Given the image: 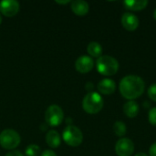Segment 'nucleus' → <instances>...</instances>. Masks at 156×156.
Segmentation results:
<instances>
[{"instance_id": "nucleus-1", "label": "nucleus", "mask_w": 156, "mask_h": 156, "mask_svg": "<svg viewBox=\"0 0 156 156\" xmlns=\"http://www.w3.org/2000/svg\"><path fill=\"white\" fill-rule=\"evenodd\" d=\"M145 84L141 77L129 75L124 77L120 82V92L127 100L139 98L144 91Z\"/></svg>"}, {"instance_id": "nucleus-2", "label": "nucleus", "mask_w": 156, "mask_h": 156, "mask_svg": "<svg viewBox=\"0 0 156 156\" xmlns=\"http://www.w3.org/2000/svg\"><path fill=\"white\" fill-rule=\"evenodd\" d=\"M97 70L104 76H112L117 73L119 69V62L112 56H101L96 62Z\"/></svg>"}, {"instance_id": "nucleus-3", "label": "nucleus", "mask_w": 156, "mask_h": 156, "mask_svg": "<svg viewBox=\"0 0 156 156\" xmlns=\"http://www.w3.org/2000/svg\"><path fill=\"white\" fill-rule=\"evenodd\" d=\"M83 110L90 114H96L103 108V99L97 92H89L82 101Z\"/></svg>"}, {"instance_id": "nucleus-4", "label": "nucleus", "mask_w": 156, "mask_h": 156, "mask_svg": "<svg viewBox=\"0 0 156 156\" xmlns=\"http://www.w3.org/2000/svg\"><path fill=\"white\" fill-rule=\"evenodd\" d=\"M20 144L19 134L11 129L4 130L0 133V145L5 150H14Z\"/></svg>"}, {"instance_id": "nucleus-5", "label": "nucleus", "mask_w": 156, "mask_h": 156, "mask_svg": "<svg viewBox=\"0 0 156 156\" xmlns=\"http://www.w3.org/2000/svg\"><path fill=\"white\" fill-rule=\"evenodd\" d=\"M63 140L64 142L72 147H77L81 144L83 141V134L81 131L74 126V125H69L64 129L63 132Z\"/></svg>"}, {"instance_id": "nucleus-6", "label": "nucleus", "mask_w": 156, "mask_h": 156, "mask_svg": "<svg viewBox=\"0 0 156 156\" xmlns=\"http://www.w3.org/2000/svg\"><path fill=\"white\" fill-rule=\"evenodd\" d=\"M45 120L50 126H58L64 120V112L58 105H51L45 112Z\"/></svg>"}, {"instance_id": "nucleus-7", "label": "nucleus", "mask_w": 156, "mask_h": 156, "mask_svg": "<svg viewBox=\"0 0 156 156\" xmlns=\"http://www.w3.org/2000/svg\"><path fill=\"white\" fill-rule=\"evenodd\" d=\"M115 151L118 156H131L134 152V144L132 140L122 138L116 143Z\"/></svg>"}, {"instance_id": "nucleus-8", "label": "nucleus", "mask_w": 156, "mask_h": 156, "mask_svg": "<svg viewBox=\"0 0 156 156\" xmlns=\"http://www.w3.org/2000/svg\"><path fill=\"white\" fill-rule=\"evenodd\" d=\"M19 11V4L15 0H4L0 2V12L8 17L16 16Z\"/></svg>"}, {"instance_id": "nucleus-9", "label": "nucleus", "mask_w": 156, "mask_h": 156, "mask_svg": "<svg viewBox=\"0 0 156 156\" xmlns=\"http://www.w3.org/2000/svg\"><path fill=\"white\" fill-rule=\"evenodd\" d=\"M94 66L93 59L89 56H81L75 62V68L80 73H88L90 72Z\"/></svg>"}, {"instance_id": "nucleus-10", "label": "nucleus", "mask_w": 156, "mask_h": 156, "mask_svg": "<svg viewBox=\"0 0 156 156\" xmlns=\"http://www.w3.org/2000/svg\"><path fill=\"white\" fill-rule=\"evenodd\" d=\"M122 24L126 30L134 31L139 26V19L133 13H125L122 16Z\"/></svg>"}, {"instance_id": "nucleus-11", "label": "nucleus", "mask_w": 156, "mask_h": 156, "mask_svg": "<svg viewBox=\"0 0 156 156\" xmlns=\"http://www.w3.org/2000/svg\"><path fill=\"white\" fill-rule=\"evenodd\" d=\"M116 90L115 82L111 79L101 80L98 84V90L103 95H111Z\"/></svg>"}, {"instance_id": "nucleus-12", "label": "nucleus", "mask_w": 156, "mask_h": 156, "mask_svg": "<svg viewBox=\"0 0 156 156\" xmlns=\"http://www.w3.org/2000/svg\"><path fill=\"white\" fill-rule=\"evenodd\" d=\"M90 9L89 4L83 0H76L71 2V10L77 16H85L88 14Z\"/></svg>"}, {"instance_id": "nucleus-13", "label": "nucleus", "mask_w": 156, "mask_h": 156, "mask_svg": "<svg viewBox=\"0 0 156 156\" xmlns=\"http://www.w3.org/2000/svg\"><path fill=\"white\" fill-rule=\"evenodd\" d=\"M123 5L125 8L128 10L132 11H140L144 9L147 5L148 1L147 0H126L123 2Z\"/></svg>"}, {"instance_id": "nucleus-14", "label": "nucleus", "mask_w": 156, "mask_h": 156, "mask_svg": "<svg viewBox=\"0 0 156 156\" xmlns=\"http://www.w3.org/2000/svg\"><path fill=\"white\" fill-rule=\"evenodd\" d=\"M123 112L127 117L135 118L139 113V105L133 101H129L128 102H126L124 104Z\"/></svg>"}, {"instance_id": "nucleus-15", "label": "nucleus", "mask_w": 156, "mask_h": 156, "mask_svg": "<svg viewBox=\"0 0 156 156\" xmlns=\"http://www.w3.org/2000/svg\"><path fill=\"white\" fill-rule=\"evenodd\" d=\"M46 142L51 148H57L60 144L59 134L56 131H48L46 135Z\"/></svg>"}, {"instance_id": "nucleus-16", "label": "nucleus", "mask_w": 156, "mask_h": 156, "mask_svg": "<svg viewBox=\"0 0 156 156\" xmlns=\"http://www.w3.org/2000/svg\"><path fill=\"white\" fill-rule=\"evenodd\" d=\"M87 50H88V53L91 56V57H94V58H100L101 57V54H102V48L101 46L100 43L98 42H95V41H92L90 42L88 47H87Z\"/></svg>"}, {"instance_id": "nucleus-17", "label": "nucleus", "mask_w": 156, "mask_h": 156, "mask_svg": "<svg viewBox=\"0 0 156 156\" xmlns=\"http://www.w3.org/2000/svg\"><path fill=\"white\" fill-rule=\"evenodd\" d=\"M113 131H114V133L117 136L122 137V136H124L126 134L127 128H126V125H125V123L123 122L118 121L113 125Z\"/></svg>"}, {"instance_id": "nucleus-18", "label": "nucleus", "mask_w": 156, "mask_h": 156, "mask_svg": "<svg viewBox=\"0 0 156 156\" xmlns=\"http://www.w3.org/2000/svg\"><path fill=\"white\" fill-rule=\"evenodd\" d=\"M40 154V148L38 145L30 144L26 149V155L27 156H38Z\"/></svg>"}, {"instance_id": "nucleus-19", "label": "nucleus", "mask_w": 156, "mask_h": 156, "mask_svg": "<svg viewBox=\"0 0 156 156\" xmlns=\"http://www.w3.org/2000/svg\"><path fill=\"white\" fill-rule=\"evenodd\" d=\"M148 120L150 123L154 126H156V107L151 109L148 113Z\"/></svg>"}, {"instance_id": "nucleus-20", "label": "nucleus", "mask_w": 156, "mask_h": 156, "mask_svg": "<svg viewBox=\"0 0 156 156\" xmlns=\"http://www.w3.org/2000/svg\"><path fill=\"white\" fill-rule=\"evenodd\" d=\"M148 96L152 101H156V83L151 85L148 89Z\"/></svg>"}, {"instance_id": "nucleus-21", "label": "nucleus", "mask_w": 156, "mask_h": 156, "mask_svg": "<svg viewBox=\"0 0 156 156\" xmlns=\"http://www.w3.org/2000/svg\"><path fill=\"white\" fill-rule=\"evenodd\" d=\"M149 154H150V156H156V143L152 144V146L150 147Z\"/></svg>"}, {"instance_id": "nucleus-22", "label": "nucleus", "mask_w": 156, "mask_h": 156, "mask_svg": "<svg viewBox=\"0 0 156 156\" xmlns=\"http://www.w3.org/2000/svg\"><path fill=\"white\" fill-rule=\"evenodd\" d=\"M41 156H57V154L51 150H46L41 154Z\"/></svg>"}, {"instance_id": "nucleus-23", "label": "nucleus", "mask_w": 156, "mask_h": 156, "mask_svg": "<svg viewBox=\"0 0 156 156\" xmlns=\"http://www.w3.org/2000/svg\"><path fill=\"white\" fill-rule=\"evenodd\" d=\"M5 156H24L20 152H18V151H12V152H10V153H8V154H6Z\"/></svg>"}, {"instance_id": "nucleus-24", "label": "nucleus", "mask_w": 156, "mask_h": 156, "mask_svg": "<svg viewBox=\"0 0 156 156\" xmlns=\"http://www.w3.org/2000/svg\"><path fill=\"white\" fill-rule=\"evenodd\" d=\"M135 156H148L146 154H144V153H139V154H137Z\"/></svg>"}, {"instance_id": "nucleus-25", "label": "nucleus", "mask_w": 156, "mask_h": 156, "mask_svg": "<svg viewBox=\"0 0 156 156\" xmlns=\"http://www.w3.org/2000/svg\"><path fill=\"white\" fill-rule=\"evenodd\" d=\"M57 3H58V4H68V3H69V1H62V2L57 1Z\"/></svg>"}, {"instance_id": "nucleus-26", "label": "nucleus", "mask_w": 156, "mask_h": 156, "mask_svg": "<svg viewBox=\"0 0 156 156\" xmlns=\"http://www.w3.org/2000/svg\"><path fill=\"white\" fill-rule=\"evenodd\" d=\"M154 19L156 20V9L154 10Z\"/></svg>"}, {"instance_id": "nucleus-27", "label": "nucleus", "mask_w": 156, "mask_h": 156, "mask_svg": "<svg viewBox=\"0 0 156 156\" xmlns=\"http://www.w3.org/2000/svg\"><path fill=\"white\" fill-rule=\"evenodd\" d=\"M1 22H2V16H1V15H0V24H1Z\"/></svg>"}]
</instances>
